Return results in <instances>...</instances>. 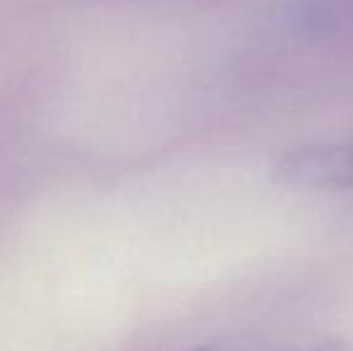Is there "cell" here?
<instances>
[{"label": "cell", "instance_id": "obj_3", "mask_svg": "<svg viewBox=\"0 0 353 351\" xmlns=\"http://www.w3.org/2000/svg\"><path fill=\"white\" fill-rule=\"evenodd\" d=\"M301 351H353L351 344L341 342V339H332V342H325V344H315L310 349H301Z\"/></svg>", "mask_w": 353, "mask_h": 351}, {"label": "cell", "instance_id": "obj_4", "mask_svg": "<svg viewBox=\"0 0 353 351\" xmlns=\"http://www.w3.org/2000/svg\"><path fill=\"white\" fill-rule=\"evenodd\" d=\"M190 351H241V349H233V347H228V344H205V347H197Z\"/></svg>", "mask_w": 353, "mask_h": 351}, {"label": "cell", "instance_id": "obj_1", "mask_svg": "<svg viewBox=\"0 0 353 351\" xmlns=\"http://www.w3.org/2000/svg\"><path fill=\"white\" fill-rule=\"evenodd\" d=\"M272 178L298 190H353V142L305 145L283 152L272 161Z\"/></svg>", "mask_w": 353, "mask_h": 351}, {"label": "cell", "instance_id": "obj_2", "mask_svg": "<svg viewBox=\"0 0 353 351\" xmlns=\"http://www.w3.org/2000/svg\"><path fill=\"white\" fill-rule=\"evenodd\" d=\"M286 19L305 32L353 29V0H291Z\"/></svg>", "mask_w": 353, "mask_h": 351}]
</instances>
